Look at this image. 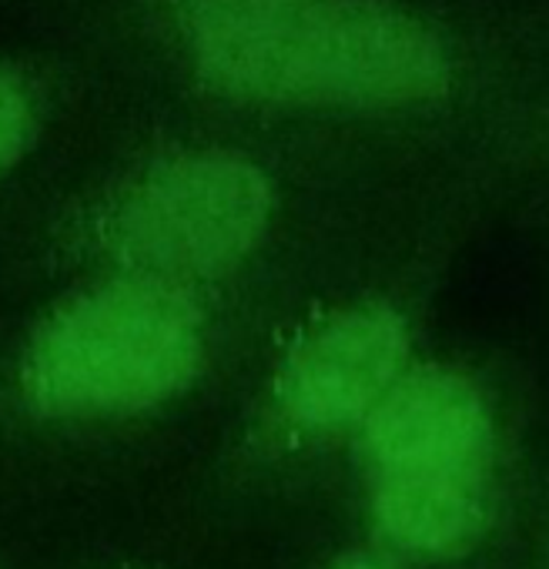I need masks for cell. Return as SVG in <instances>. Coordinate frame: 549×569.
Instances as JSON below:
<instances>
[{
  "label": "cell",
  "mask_w": 549,
  "mask_h": 569,
  "mask_svg": "<svg viewBox=\"0 0 549 569\" xmlns=\"http://www.w3.org/2000/svg\"><path fill=\"white\" fill-rule=\"evenodd\" d=\"M181 48L228 98L399 108L442 91L439 41L386 0H174Z\"/></svg>",
  "instance_id": "1"
},
{
  "label": "cell",
  "mask_w": 549,
  "mask_h": 569,
  "mask_svg": "<svg viewBox=\"0 0 549 569\" xmlns=\"http://www.w3.org/2000/svg\"><path fill=\"white\" fill-rule=\"evenodd\" d=\"M198 362L201 316L181 284L121 274L91 284L38 329L24 392L48 416H131L178 396Z\"/></svg>",
  "instance_id": "2"
},
{
  "label": "cell",
  "mask_w": 549,
  "mask_h": 569,
  "mask_svg": "<svg viewBox=\"0 0 549 569\" xmlns=\"http://www.w3.org/2000/svg\"><path fill=\"white\" fill-rule=\"evenodd\" d=\"M376 516L402 549L449 556L489 516L492 419L479 389L446 369L402 376L366 416Z\"/></svg>",
  "instance_id": "3"
},
{
  "label": "cell",
  "mask_w": 549,
  "mask_h": 569,
  "mask_svg": "<svg viewBox=\"0 0 549 569\" xmlns=\"http://www.w3.org/2000/svg\"><path fill=\"white\" fill-rule=\"evenodd\" d=\"M271 211L264 174L228 151H184L151 164L114 201L108 248L158 281L214 278L261 238Z\"/></svg>",
  "instance_id": "4"
},
{
  "label": "cell",
  "mask_w": 549,
  "mask_h": 569,
  "mask_svg": "<svg viewBox=\"0 0 549 569\" xmlns=\"http://www.w3.org/2000/svg\"><path fill=\"white\" fill-rule=\"evenodd\" d=\"M406 329L389 309H356L319 326L286 362L282 409L306 429L366 419L402 379Z\"/></svg>",
  "instance_id": "5"
},
{
  "label": "cell",
  "mask_w": 549,
  "mask_h": 569,
  "mask_svg": "<svg viewBox=\"0 0 549 569\" xmlns=\"http://www.w3.org/2000/svg\"><path fill=\"white\" fill-rule=\"evenodd\" d=\"M34 134V101L28 81L0 64V174L14 168Z\"/></svg>",
  "instance_id": "6"
},
{
  "label": "cell",
  "mask_w": 549,
  "mask_h": 569,
  "mask_svg": "<svg viewBox=\"0 0 549 569\" xmlns=\"http://www.w3.org/2000/svg\"><path fill=\"white\" fill-rule=\"evenodd\" d=\"M332 569H389V566L379 562V559H372V556H366V552H349Z\"/></svg>",
  "instance_id": "7"
}]
</instances>
